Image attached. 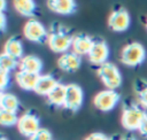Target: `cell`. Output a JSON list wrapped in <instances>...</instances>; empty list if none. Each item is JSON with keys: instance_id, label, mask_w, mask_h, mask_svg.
<instances>
[{"instance_id": "obj_9", "label": "cell", "mask_w": 147, "mask_h": 140, "mask_svg": "<svg viewBox=\"0 0 147 140\" xmlns=\"http://www.w3.org/2000/svg\"><path fill=\"white\" fill-rule=\"evenodd\" d=\"M108 25L116 32L125 31L130 25V15L127 10L124 8L114 10L108 18Z\"/></svg>"}, {"instance_id": "obj_8", "label": "cell", "mask_w": 147, "mask_h": 140, "mask_svg": "<svg viewBox=\"0 0 147 140\" xmlns=\"http://www.w3.org/2000/svg\"><path fill=\"white\" fill-rule=\"evenodd\" d=\"M40 129L41 127H40L38 117L32 114H24L18 119V123H17L18 132L29 139L33 137Z\"/></svg>"}, {"instance_id": "obj_28", "label": "cell", "mask_w": 147, "mask_h": 140, "mask_svg": "<svg viewBox=\"0 0 147 140\" xmlns=\"http://www.w3.org/2000/svg\"><path fill=\"white\" fill-rule=\"evenodd\" d=\"M0 26L2 31L6 30V16L3 13H0Z\"/></svg>"}, {"instance_id": "obj_7", "label": "cell", "mask_w": 147, "mask_h": 140, "mask_svg": "<svg viewBox=\"0 0 147 140\" xmlns=\"http://www.w3.org/2000/svg\"><path fill=\"white\" fill-rule=\"evenodd\" d=\"M67 93H65V101L64 107L70 111H77L83 106L84 94L82 88L77 84H68L65 85Z\"/></svg>"}, {"instance_id": "obj_23", "label": "cell", "mask_w": 147, "mask_h": 140, "mask_svg": "<svg viewBox=\"0 0 147 140\" xmlns=\"http://www.w3.org/2000/svg\"><path fill=\"white\" fill-rule=\"evenodd\" d=\"M29 140H52V134L46 129H40L33 137H31Z\"/></svg>"}, {"instance_id": "obj_30", "label": "cell", "mask_w": 147, "mask_h": 140, "mask_svg": "<svg viewBox=\"0 0 147 140\" xmlns=\"http://www.w3.org/2000/svg\"><path fill=\"white\" fill-rule=\"evenodd\" d=\"M146 26H147V22H146Z\"/></svg>"}, {"instance_id": "obj_19", "label": "cell", "mask_w": 147, "mask_h": 140, "mask_svg": "<svg viewBox=\"0 0 147 140\" xmlns=\"http://www.w3.org/2000/svg\"><path fill=\"white\" fill-rule=\"evenodd\" d=\"M65 93H67V88L65 85L59 84L48 95H47V100L51 104L56 106V107H64V101H65Z\"/></svg>"}, {"instance_id": "obj_5", "label": "cell", "mask_w": 147, "mask_h": 140, "mask_svg": "<svg viewBox=\"0 0 147 140\" xmlns=\"http://www.w3.org/2000/svg\"><path fill=\"white\" fill-rule=\"evenodd\" d=\"M23 33L25 38L32 42L42 44L48 39V32L46 31L45 26L38 20L34 18H31L25 23Z\"/></svg>"}, {"instance_id": "obj_14", "label": "cell", "mask_w": 147, "mask_h": 140, "mask_svg": "<svg viewBox=\"0 0 147 140\" xmlns=\"http://www.w3.org/2000/svg\"><path fill=\"white\" fill-rule=\"evenodd\" d=\"M39 77H40V75L20 70L16 73V83L24 91H34Z\"/></svg>"}, {"instance_id": "obj_13", "label": "cell", "mask_w": 147, "mask_h": 140, "mask_svg": "<svg viewBox=\"0 0 147 140\" xmlns=\"http://www.w3.org/2000/svg\"><path fill=\"white\" fill-rule=\"evenodd\" d=\"M18 68L21 71H26V72L39 75L42 69V62L36 55H25L20 60Z\"/></svg>"}, {"instance_id": "obj_11", "label": "cell", "mask_w": 147, "mask_h": 140, "mask_svg": "<svg viewBox=\"0 0 147 140\" xmlns=\"http://www.w3.org/2000/svg\"><path fill=\"white\" fill-rule=\"evenodd\" d=\"M94 42L95 41L91 37H88L86 34H77L72 39L71 48H72V52L75 54L79 55V56H82V55H88L90 52L93 48Z\"/></svg>"}, {"instance_id": "obj_22", "label": "cell", "mask_w": 147, "mask_h": 140, "mask_svg": "<svg viewBox=\"0 0 147 140\" xmlns=\"http://www.w3.org/2000/svg\"><path fill=\"white\" fill-rule=\"evenodd\" d=\"M18 117L16 115V112H11V111H6V110H1L0 111V123L3 126H13V125H17L18 123Z\"/></svg>"}, {"instance_id": "obj_3", "label": "cell", "mask_w": 147, "mask_h": 140, "mask_svg": "<svg viewBox=\"0 0 147 140\" xmlns=\"http://www.w3.org/2000/svg\"><path fill=\"white\" fill-rule=\"evenodd\" d=\"M146 59V50L139 42H131L126 45L121 52V61L129 67H137Z\"/></svg>"}, {"instance_id": "obj_24", "label": "cell", "mask_w": 147, "mask_h": 140, "mask_svg": "<svg viewBox=\"0 0 147 140\" xmlns=\"http://www.w3.org/2000/svg\"><path fill=\"white\" fill-rule=\"evenodd\" d=\"M9 81H10L9 72L1 70V71H0V88H1L2 92L7 88V86L9 85Z\"/></svg>"}, {"instance_id": "obj_16", "label": "cell", "mask_w": 147, "mask_h": 140, "mask_svg": "<svg viewBox=\"0 0 147 140\" xmlns=\"http://www.w3.org/2000/svg\"><path fill=\"white\" fill-rule=\"evenodd\" d=\"M57 85H59L57 80L52 75H40L33 92H36L39 95H46L47 96Z\"/></svg>"}, {"instance_id": "obj_4", "label": "cell", "mask_w": 147, "mask_h": 140, "mask_svg": "<svg viewBox=\"0 0 147 140\" xmlns=\"http://www.w3.org/2000/svg\"><path fill=\"white\" fill-rule=\"evenodd\" d=\"M146 116L147 115L144 112L142 109H140L137 106H131L123 110L121 123L125 130H129V131L138 130Z\"/></svg>"}, {"instance_id": "obj_6", "label": "cell", "mask_w": 147, "mask_h": 140, "mask_svg": "<svg viewBox=\"0 0 147 140\" xmlns=\"http://www.w3.org/2000/svg\"><path fill=\"white\" fill-rule=\"evenodd\" d=\"M119 101V94L114 90H105L99 92L94 99L93 104L100 111H110Z\"/></svg>"}, {"instance_id": "obj_26", "label": "cell", "mask_w": 147, "mask_h": 140, "mask_svg": "<svg viewBox=\"0 0 147 140\" xmlns=\"http://www.w3.org/2000/svg\"><path fill=\"white\" fill-rule=\"evenodd\" d=\"M138 98H139L140 103H141L145 108H147V87H145L144 90H141V91L139 92Z\"/></svg>"}, {"instance_id": "obj_25", "label": "cell", "mask_w": 147, "mask_h": 140, "mask_svg": "<svg viewBox=\"0 0 147 140\" xmlns=\"http://www.w3.org/2000/svg\"><path fill=\"white\" fill-rule=\"evenodd\" d=\"M84 140H110L107 135H105L103 133H99V132H95V133H92L90 135H87Z\"/></svg>"}, {"instance_id": "obj_10", "label": "cell", "mask_w": 147, "mask_h": 140, "mask_svg": "<svg viewBox=\"0 0 147 140\" xmlns=\"http://www.w3.org/2000/svg\"><path fill=\"white\" fill-rule=\"evenodd\" d=\"M88 60L91 63L95 64V65H101L106 62H108V56H109V48L108 45L102 41V40H96L93 45L92 50L90 52V54L87 55Z\"/></svg>"}, {"instance_id": "obj_1", "label": "cell", "mask_w": 147, "mask_h": 140, "mask_svg": "<svg viewBox=\"0 0 147 140\" xmlns=\"http://www.w3.org/2000/svg\"><path fill=\"white\" fill-rule=\"evenodd\" d=\"M72 39L74 37L68 31H65L62 28H57L55 30L52 29V31L48 33L47 44L53 52L64 54L71 47Z\"/></svg>"}, {"instance_id": "obj_29", "label": "cell", "mask_w": 147, "mask_h": 140, "mask_svg": "<svg viewBox=\"0 0 147 140\" xmlns=\"http://www.w3.org/2000/svg\"><path fill=\"white\" fill-rule=\"evenodd\" d=\"M1 140H7V139H6L5 137H2V138H1Z\"/></svg>"}, {"instance_id": "obj_12", "label": "cell", "mask_w": 147, "mask_h": 140, "mask_svg": "<svg viewBox=\"0 0 147 140\" xmlns=\"http://www.w3.org/2000/svg\"><path fill=\"white\" fill-rule=\"evenodd\" d=\"M80 56L75 54L74 52H70V53H64L62 54L59 60H57V65L61 70L63 71H67V72H74L76 71L77 69H79L80 67Z\"/></svg>"}, {"instance_id": "obj_18", "label": "cell", "mask_w": 147, "mask_h": 140, "mask_svg": "<svg viewBox=\"0 0 147 140\" xmlns=\"http://www.w3.org/2000/svg\"><path fill=\"white\" fill-rule=\"evenodd\" d=\"M14 8L15 10L25 17H32L37 13V5L32 0H18L14 1Z\"/></svg>"}, {"instance_id": "obj_2", "label": "cell", "mask_w": 147, "mask_h": 140, "mask_svg": "<svg viewBox=\"0 0 147 140\" xmlns=\"http://www.w3.org/2000/svg\"><path fill=\"white\" fill-rule=\"evenodd\" d=\"M98 76L108 90H116L122 84V76L118 68L110 62H106L98 68Z\"/></svg>"}, {"instance_id": "obj_21", "label": "cell", "mask_w": 147, "mask_h": 140, "mask_svg": "<svg viewBox=\"0 0 147 140\" xmlns=\"http://www.w3.org/2000/svg\"><path fill=\"white\" fill-rule=\"evenodd\" d=\"M20 64L18 60L2 53L1 56H0V69L2 71H7V72H10L11 70H14L17 65Z\"/></svg>"}, {"instance_id": "obj_27", "label": "cell", "mask_w": 147, "mask_h": 140, "mask_svg": "<svg viewBox=\"0 0 147 140\" xmlns=\"http://www.w3.org/2000/svg\"><path fill=\"white\" fill-rule=\"evenodd\" d=\"M138 131L140 132V134H142V135L147 137V116H146V117L144 118V120L141 122V124H140V126H139Z\"/></svg>"}, {"instance_id": "obj_17", "label": "cell", "mask_w": 147, "mask_h": 140, "mask_svg": "<svg viewBox=\"0 0 147 140\" xmlns=\"http://www.w3.org/2000/svg\"><path fill=\"white\" fill-rule=\"evenodd\" d=\"M3 53L16 60H21L23 57V46L21 40L17 38H10L7 40L3 47Z\"/></svg>"}, {"instance_id": "obj_15", "label": "cell", "mask_w": 147, "mask_h": 140, "mask_svg": "<svg viewBox=\"0 0 147 140\" xmlns=\"http://www.w3.org/2000/svg\"><path fill=\"white\" fill-rule=\"evenodd\" d=\"M48 8L60 15H70L76 10V2L72 0H49Z\"/></svg>"}, {"instance_id": "obj_20", "label": "cell", "mask_w": 147, "mask_h": 140, "mask_svg": "<svg viewBox=\"0 0 147 140\" xmlns=\"http://www.w3.org/2000/svg\"><path fill=\"white\" fill-rule=\"evenodd\" d=\"M0 106H1V110L16 112L20 107V101L14 94L2 92L0 98Z\"/></svg>"}]
</instances>
